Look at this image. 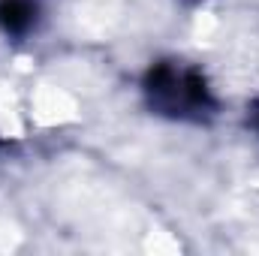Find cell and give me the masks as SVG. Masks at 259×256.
<instances>
[{
	"label": "cell",
	"instance_id": "cell-1",
	"mask_svg": "<svg viewBox=\"0 0 259 256\" xmlns=\"http://www.w3.org/2000/svg\"><path fill=\"white\" fill-rule=\"evenodd\" d=\"M145 94L160 115L172 118H205L214 109L211 91L202 72L181 64H157L145 78Z\"/></svg>",
	"mask_w": 259,
	"mask_h": 256
},
{
	"label": "cell",
	"instance_id": "cell-2",
	"mask_svg": "<svg viewBox=\"0 0 259 256\" xmlns=\"http://www.w3.org/2000/svg\"><path fill=\"white\" fill-rule=\"evenodd\" d=\"M36 21L33 0H0V27L6 33H27Z\"/></svg>",
	"mask_w": 259,
	"mask_h": 256
}]
</instances>
